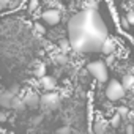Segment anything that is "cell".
Segmentation results:
<instances>
[{
	"instance_id": "obj_1",
	"label": "cell",
	"mask_w": 134,
	"mask_h": 134,
	"mask_svg": "<svg viewBox=\"0 0 134 134\" xmlns=\"http://www.w3.org/2000/svg\"><path fill=\"white\" fill-rule=\"evenodd\" d=\"M66 29L73 51L79 54L101 52V44L107 38V25L96 8H85L73 14Z\"/></svg>"
},
{
	"instance_id": "obj_2",
	"label": "cell",
	"mask_w": 134,
	"mask_h": 134,
	"mask_svg": "<svg viewBox=\"0 0 134 134\" xmlns=\"http://www.w3.org/2000/svg\"><path fill=\"white\" fill-rule=\"evenodd\" d=\"M87 71L88 74L98 82V84H104L109 79V70H107V63L104 60H93L87 65Z\"/></svg>"
},
{
	"instance_id": "obj_3",
	"label": "cell",
	"mask_w": 134,
	"mask_h": 134,
	"mask_svg": "<svg viewBox=\"0 0 134 134\" xmlns=\"http://www.w3.org/2000/svg\"><path fill=\"white\" fill-rule=\"evenodd\" d=\"M104 95H106V98L109 101L115 103V101H120V99H123L126 96V88L120 81L112 79V81H109V84H107V87L104 90Z\"/></svg>"
},
{
	"instance_id": "obj_4",
	"label": "cell",
	"mask_w": 134,
	"mask_h": 134,
	"mask_svg": "<svg viewBox=\"0 0 134 134\" xmlns=\"http://www.w3.org/2000/svg\"><path fill=\"white\" fill-rule=\"evenodd\" d=\"M41 106L46 110H54L60 106V95L55 90H47L41 96Z\"/></svg>"
},
{
	"instance_id": "obj_5",
	"label": "cell",
	"mask_w": 134,
	"mask_h": 134,
	"mask_svg": "<svg viewBox=\"0 0 134 134\" xmlns=\"http://www.w3.org/2000/svg\"><path fill=\"white\" fill-rule=\"evenodd\" d=\"M41 19H43V22L47 24V25H57V24L60 22V19H62V14H60V11L55 10V8H47V10H44V11L41 13Z\"/></svg>"
},
{
	"instance_id": "obj_6",
	"label": "cell",
	"mask_w": 134,
	"mask_h": 134,
	"mask_svg": "<svg viewBox=\"0 0 134 134\" xmlns=\"http://www.w3.org/2000/svg\"><path fill=\"white\" fill-rule=\"evenodd\" d=\"M22 98H24V101H25L29 109H36L38 106H41V96L35 90H27Z\"/></svg>"
},
{
	"instance_id": "obj_7",
	"label": "cell",
	"mask_w": 134,
	"mask_h": 134,
	"mask_svg": "<svg viewBox=\"0 0 134 134\" xmlns=\"http://www.w3.org/2000/svg\"><path fill=\"white\" fill-rule=\"evenodd\" d=\"M109 121H106L104 118H101V117H96L95 120H93V125H92V131L95 132V134H103V132H106L107 129H109Z\"/></svg>"
},
{
	"instance_id": "obj_8",
	"label": "cell",
	"mask_w": 134,
	"mask_h": 134,
	"mask_svg": "<svg viewBox=\"0 0 134 134\" xmlns=\"http://www.w3.org/2000/svg\"><path fill=\"white\" fill-rule=\"evenodd\" d=\"M14 93L11 90H5L0 93V107H3V109H11V103L14 99Z\"/></svg>"
},
{
	"instance_id": "obj_9",
	"label": "cell",
	"mask_w": 134,
	"mask_h": 134,
	"mask_svg": "<svg viewBox=\"0 0 134 134\" xmlns=\"http://www.w3.org/2000/svg\"><path fill=\"white\" fill-rule=\"evenodd\" d=\"M117 51V41L114 40V38H106L104 41H103V44H101V52L104 54V55H109V54H114Z\"/></svg>"
},
{
	"instance_id": "obj_10",
	"label": "cell",
	"mask_w": 134,
	"mask_h": 134,
	"mask_svg": "<svg viewBox=\"0 0 134 134\" xmlns=\"http://www.w3.org/2000/svg\"><path fill=\"white\" fill-rule=\"evenodd\" d=\"M38 85H40L44 92H47V90H55L57 82H55V79H54L52 76H43L41 79H38Z\"/></svg>"
},
{
	"instance_id": "obj_11",
	"label": "cell",
	"mask_w": 134,
	"mask_h": 134,
	"mask_svg": "<svg viewBox=\"0 0 134 134\" xmlns=\"http://www.w3.org/2000/svg\"><path fill=\"white\" fill-rule=\"evenodd\" d=\"M11 109L16 110V112H24V110L27 109V104H25L24 98L19 96V95H16L14 99H13V103H11Z\"/></svg>"
},
{
	"instance_id": "obj_12",
	"label": "cell",
	"mask_w": 134,
	"mask_h": 134,
	"mask_svg": "<svg viewBox=\"0 0 134 134\" xmlns=\"http://www.w3.org/2000/svg\"><path fill=\"white\" fill-rule=\"evenodd\" d=\"M52 62L55 65H66V63H68V55H66V52L60 51V52L52 55Z\"/></svg>"
},
{
	"instance_id": "obj_13",
	"label": "cell",
	"mask_w": 134,
	"mask_h": 134,
	"mask_svg": "<svg viewBox=\"0 0 134 134\" xmlns=\"http://www.w3.org/2000/svg\"><path fill=\"white\" fill-rule=\"evenodd\" d=\"M121 84L125 85L126 90H134V74H132V73L125 74L123 79H121Z\"/></svg>"
},
{
	"instance_id": "obj_14",
	"label": "cell",
	"mask_w": 134,
	"mask_h": 134,
	"mask_svg": "<svg viewBox=\"0 0 134 134\" xmlns=\"http://www.w3.org/2000/svg\"><path fill=\"white\" fill-rule=\"evenodd\" d=\"M33 76H35L36 79H41L43 76H46V65H44L43 62L36 65V68H35V71H33Z\"/></svg>"
},
{
	"instance_id": "obj_15",
	"label": "cell",
	"mask_w": 134,
	"mask_h": 134,
	"mask_svg": "<svg viewBox=\"0 0 134 134\" xmlns=\"http://www.w3.org/2000/svg\"><path fill=\"white\" fill-rule=\"evenodd\" d=\"M117 114H118L121 118H128V117L131 115L129 107H126V106H120V107H117Z\"/></svg>"
},
{
	"instance_id": "obj_16",
	"label": "cell",
	"mask_w": 134,
	"mask_h": 134,
	"mask_svg": "<svg viewBox=\"0 0 134 134\" xmlns=\"http://www.w3.org/2000/svg\"><path fill=\"white\" fill-rule=\"evenodd\" d=\"M121 120H123V118H121V117H120V115H118V114L115 112V115H114V117L110 118L109 125H110L112 128H118V126H120V123H121Z\"/></svg>"
},
{
	"instance_id": "obj_17",
	"label": "cell",
	"mask_w": 134,
	"mask_h": 134,
	"mask_svg": "<svg viewBox=\"0 0 134 134\" xmlns=\"http://www.w3.org/2000/svg\"><path fill=\"white\" fill-rule=\"evenodd\" d=\"M70 49H73V47H71V43H70V40H62V41H60V51H63V52H68Z\"/></svg>"
},
{
	"instance_id": "obj_18",
	"label": "cell",
	"mask_w": 134,
	"mask_h": 134,
	"mask_svg": "<svg viewBox=\"0 0 134 134\" xmlns=\"http://www.w3.org/2000/svg\"><path fill=\"white\" fill-rule=\"evenodd\" d=\"M33 30H35V33H36V35H44V33H46L44 25H43L41 22H36V24L33 25Z\"/></svg>"
},
{
	"instance_id": "obj_19",
	"label": "cell",
	"mask_w": 134,
	"mask_h": 134,
	"mask_svg": "<svg viewBox=\"0 0 134 134\" xmlns=\"http://www.w3.org/2000/svg\"><path fill=\"white\" fill-rule=\"evenodd\" d=\"M71 131H73V128L66 125V126H62V128H58V129H57L55 132H57V134H70Z\"/></svg>"
},
{
	"instance_id": "obj_20",
	"label": "cell",
	"mask_w": 134,
	"mask_h": 134,
	"mask_svg": "<svg viewBox=\"0 0 134 134\" xmlns=\"http://www.w3.org/2000/svg\"><path fill=\"white\" fill-rule=\"evenodd\" d=\"M38 7H40V0H29V10L30 11H35Z\"/></svg>"
},
{
	"instance_id": "obj_21",
	"label": "cell",
	"mask_w": 134,
	"mask_h": 134,
	"mask_svg": "<svg viewBox=\"0 0 134 134\" xmlns=\"http://www.w3.org/2000/svg\"><path fill=\"white\" fill-rule=\"evenodd\" d=\"M41 121H43V115H36V117L30 118V123H32L33 126H38V125H40Z\"/></svg>"
},
{
	"instance_id": "obj_22",
	"label": "cell",
	"mask_w": 134,
	"mask_h": 134,
	"mask_svg": "<svg viewBox=\"0 0 134 134\" xmlns=\"http://www.w3.org/2000/svg\"><path fill=\"white\" fill-rule=\"evenodd\" d=\"M104 62L107 63V66H110V65H114V62H115V57H114V54H109V55H106V58H104Z\"/></svg>"
},
{
	"instance_id": "obj_23",
	"label": "cell",
	"mask_w": 134,
	"mask_h": 134,
	"mask_svg": "<svg viewBox=\"0 0 134 134\" xmlns=\"http://www.w3.org/2000/svg\"><path fill=\"white\" fill-rule=\"evenodd\" d=\"M126 21H128V24L134 25V11H128V14H126Z\"/></svg>"
},
{
	"instance_id": "obj_24",
	"label": "cell",
	"mask_w": 134,
	"mask_h": 134,
	"mask_svg": "<svg viewBox=\"0 0 134 134\" xmlns=\"http://www.w3.org/2000/svg\"><path fill=\"white\" fill-rule=\"evenodd\" d=\"M96 7H98V2H96V0H88L87 5H85V8H96Z\"/></svg>"
},
{
	"instance_id": "obj_25",
	"label": "cell",
	"mask_w": 134,
	"mask_h": 134,
	"mask_svg": "<svg viewBox=\"0 0 134 134\" xmlns=\"http://www.w3.org/2000/svg\"><path fill=\"white\" fill-rule=\"evenodd\" d=\"M10 90H11L14 95H19V92H21V85H19V84H14V85H13Z\"/></svg>"
},
{
	"instance_id": "obj_26",
	"label": "cell",
	"mask_w": 134,
	"mask_h": 134,
	"mask_svg": "<svg viewBox=\"0 0 134 134\" xmlns=\"http://www.w3.org/2000/svg\"><path fill=\"white\" fill-rule=\"evenodd\" d=\"M125 131H126L128 134H132V132H134V125H132V123H129V125H126V128H125Z\"/></svg>"
},
{
	"instance_id": "obj_27",
	"label": "cell",
	"mask_w": 134,
	"mask_h": 134,
	"mask_svg": "<svg viewBox=\"0 0 134 134\" xmlns=\"http://www.w3.org/2000/svg\"><path fill=\"white\" fill-rule=\"evenodd\" d=\"M7 118H8V112L2 110V112H0V121H5Z\"/></svg>"
},
{
	"instance_id": "obj_28",
	"label": "cell",
	"mask_w": 134,
	"mask_h": 134,
	"mask_svg": "<svg viewBox=\"0 0 134 134\" xmlns=\"http://www.w3.org/2000/svg\"><path fill=\"white\" fill-rule=\"evenodd\" d=\"M3 10H7V7H5V3L2 2V0H0V13H2Z\"/></svg>"
},
{
	"instance_id": "obj_29",
	"label": "cell",
	"mask_w": 134,
	"mask_h": 134,
	"mask_svg": "<svg viewBox=\"0 0 134 134\" xmlns=\"http://www.w3.org/2000/svg\"><path fill=\"white\" fill-rule=\"evenodd\" d=\"M132 125H134V117H132Z\"/></svg>"
}]
</instances>
